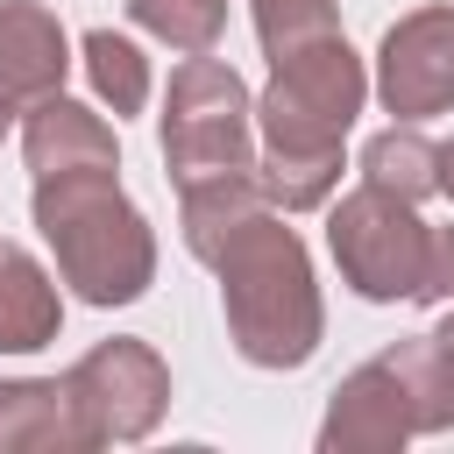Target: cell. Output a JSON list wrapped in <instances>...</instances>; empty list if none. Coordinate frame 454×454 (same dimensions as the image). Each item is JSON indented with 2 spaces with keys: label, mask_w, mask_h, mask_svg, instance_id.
Masks as SVG:
<instances>
[{
  "label": "cell",
  "mask_w": 454,
  "mask_h": 454,
  "mask_svg": "<svg viewBox=\"0 0 454 454\" xmlns=\"http://www.w3.org/2000/svg\"><path fill=\"white\" fill-rule=\"evenodd\" d=\"M21 156H28L35 177H64V170H121V142H114V128H106L92 106L64 99V92H50V99L28 106V121H21Z\"/></svg>",
  "instance_id": "cell-10"
},
{
  "label": "cell",
  "mask_w": 454,
  "mask_h": 454,
  "mask_svg": "<svg viewBox=\"0 0 454 454\" xmlns=\"http://www.w3.org/2000/svg\"><path fill=\"white\" fill-rule=\"evenodd\" d=\"M248 14H255V35H262V57L270 64L284 50L340 28V0H248Z\"/></svg>",
  "instance_id": "cell-17"
},
{
  "label": "cell",
  "mask_w": 454,
  "mask_h": 454,
  "mask_svg": "<svg viewBox=\"0 0 454 454\" xmlns=\"http://www.w3.org/2000/svg\"><path fill=\"white\" fill-rule=\"evenodd\" d=\"M206 270L220 277L227 340L248 369H305L319 355L326 298H319V277H312V255H305L298 227H284L277 206L241 220Z\"/></svg>",
  "instance_id": "cell-2"
},
{
  "label": "cell",
  "mask_w": 454,
  "mask_h": 454,
  "mask_svg": "<svg viewBox=\"0 0 454 454\" xmlns=\"http://www.w3.org/2000/svg\"><path fill=\"white\" fill-rule=\"evenodd\" d=\"M78 50H85V78H92L99 106H114V121L149 106V85H156V78H149V57H142L121 28H92Z\"/></svg>",
  "instance_id": "cell-15"
},
{
  "label": "cell",
  "mask_w": 454,
  "mask_h": 454,
  "mask_svg": "<svg viewBox=\"0 0 454 454\" xmlns=\"http://www.w3.org/2000/svg\"><path fill=\"white\" fill-rule=\"evenodd\" d=\"M362 99H369V71L340 28L270 64V85L255 99V177L277 213H312L333 199L340 149H348Z\"/></svg>",
  "instance_id": "cell-1"
},
{
  "label": "cell",
  "mask_w": 454,
  "mask_h": 454,
  "mask_svg": "<svg viewBox=\"0 0 454 454\" xmlns=\"http://www.w3.org/2000/svg\"><path fill=\"white\" fill-rule=\"evenodd\" d=\"M0 454H92L64 376H7L0 383Z\"/></svg>",
  "instance_id": "cell-11"
},
{
  "label": "cell",
  "mask_w": 454,
  "mask_h": 454,
  "mask_svg": "<svg viewBox=\"0 0 454 454\" xmlns=\"http://www.w3.org/2000/svg\"><path fill=\"white\" fill-rule=\"evenodd\" d=\"M411 433H419L411 397H404L397 369L376 355L333 383L326 419H319V454H397Z\"/></svg>",
  "instance_id": "cell-8"
},
{
  "label": "cell",
  "mask_w": 454,
  "mask_h": 454,
  "mask_svg": "<svg viewBox=\"0 0 454 454\" xmlns=\"http://www.w3.org/2000/svg\"><path fill=\"white\" fill-rule=\"evenodd\" d=\"M128 21L184 57H206L227 35V0H128Z\"/></svg>",
  "instance_id": "cell-16"
},
{
  "label": "cell",
  "mask_w": 454,
  "mask_h": 454,
  "mask_svg": "<svg viewBox=\"0 0 454 454\" xmlns=\"http://www.w3.org/2000/svg\"><path fill=\"white\" fill-rule=\"evenodd\" d=\"M71 78V35L43 0H0V106L28 114L35 99L64 92Z\"/></svg>",
  "instance_id": "cell-9"
},
{
  "label": "cell",
  "mask_w": 454,
  "mask_h": 454,
  "mask_svg": "<svg viewBox=\"0 0 454 454\" xmlns=\"http://www.w3.org/2000/svg\"><path fill=\"white\" fill-rule=\"evenodd\" d=\"M0 135H7V106H0Z\"/></svg>",
  "instance_id": "cell-21"
},
{
  "label": "cell",
  "mask_w": 454,
  "mask_h": 454,
  "mask_svg": "<svg viewBox=\"0 0 454 454\" xmlns=\"http://www.w3.org/2000/svg\"><path fill=\"white\" fill-rule=\"evenodd\" d=\"M376 99L390 121H433L454 106V7H411L376 43Z\"/></svg>",
  "instance_id": "cell-7"
},
{
  "label": "cell",
  "mask_w": 454,
  "mask_h": 454,
  "mask_svg": "<svg viewBox=\"0 0 454 454\" xmlns=\"http://www.w3.org/2000/svg\"><path fill=\"white\" fill-rule=\"evenodd\" d=\"M64 390L85 419V440L92 447H135L163 426L170 411V362L135 340V333H114L99 348H85L71 369H64Z\"/></svg>",
  "instance_id": "cell-6"
},
{
  "label": "cell",
  "mask_w": 454,
  "mask_h": 454,
  "mask_svg": "<svg viewBox=\"0 0 454 454\" xmlns=\"http://www.w3.org/2000/svg\"><path fill=\"white\" fill-rule=\"evenodd\" d=\"M383 362L397 369L419 433H454V362H447L440 333H404V340L383 348Z\"/></svg>",
  "instance_id": "cell-13"
},
{
  "label": "cell",
  "mask_w": 454,
  "mask_h": 454,
  "mask_svg": "<svg viewBox=\"0 0 454 454\" xmlns=\"http://www.w3.org/2000/svg\"><path fill=\"white\" fill-rule=\"evenodd\" d=\"M426 241H433V227L419 220V206L383 192V184H369V177L326 213V248L340 262V284L355 298H369V305H397V298L419 305Z\"/></svg>",
  "instance_id": "cell-5"
},
{
  "label": "cell",
  "mask_w": 454,
  "mask_h": 454,
  "mask_svg": "<svg viewBox=\"0 0 454 454\" xmlns=\"http://www.w3.org/2000/svg\"><path fill=\"white\" fill-rule=\"evenodd\" d=\"M440 192L454 199V142H440Z\"/></svg>",
  "instance_id": "cell-19"
},
{
  "label": "cell",
  "mask_w": 454,
  "mask_h": 454,
  "mask_svg": "<svg viewBox=\"0 0 454 454\" xmlns=\"http://www.w3.org/2000/svg\"><path fill=\"white\" fill-rule=\"evenodd\" d=\"M64 277H50L28 248L0 241V355H35L64 333Z\"/></svg>",
  "instance_id": "cell-12"
},
{
  "label": "cell",
  "mask_w": 454,
  "mask_h": 454,
  "mask_svg": "<svg viewBox=\"0 0 454 454\" xmlns=\"http://www.w3.org/2000/svg\"><path fill=\"white\" fill-rule=\"evenodd\" d=\"M35 234L57 255V277L85 305H135L156 284V227L121 192V170H64L35 177Z\"/></svg>",
  "instance_id": "cell-3"
},
{
  "label": "cell",
  "mask_w": 454,
  "mask_h": 454,
  "mask_svg": "<svg viewBox=\"0 0 454 454\" xmlns=\"http://www.w3.org/2000/svg\"><path fill=\"white\" fill-rule=\"evenodd\" d=\"M362 177L419 206L426 192H440V142H426L419 121H390L383 135L362 142Z\"/></svg>",
  "instance_id": "cell-14"
},
{
  "label": "cell",
  "mask_w": 454,
  "mask_h": 454,
  "mask_svg": "<svg viewBox=\"0 0 454 454\" xmlns=\"http://www.w3.org/2000/svg\"><path fill=\"white\" fill-rule=\"evenodd\" d=\"M419 305H454V227H433V241H426V284H419Z\"/></svg>",
  "instance_id": "cell-18"
},
{
  "label": "cell",
  "mask_w": 454,
  "mask_h": 454,
  "mask_svg": "<svg viewBox=\"0 0 454 454\" xmlns=\"http://www.w3.org/2000/svg\"><path fill=\"white\" fill-rule=\"evenodd\" d=\"M440 333V348H447V362H454V312H447V326H433Z\"/></svg>",
  "instance_id": "cell-20"
},
{
  "label": "cell",
  "mask_w": 454,
  "mask_h": 454,
  "mask_svg": "<svg viewBox=\"0 0 454 454\" xmlns=\"http://www.w3.org/2000/svg\"><path fill=\"white\" fill-rule=\"evenodd\" d=\"M163 170H170L177 192L206 184V177L255 170V99H248L241 71L220 64L213 50L184 57L170 71V92H163Z\"/></svg>",
  "instance_id": "cell-4"
}]
</instances>
